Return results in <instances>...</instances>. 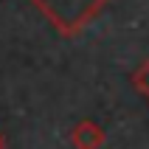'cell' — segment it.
<instances>
[{"label": "cell", "instance_id": "6da1fadb", "mask_svg": "<svg viewBox=\"0 0 149 149\" xmlns=\"http://www.w3.org/2000/svg\"><path fill=\"white\" fill-rule=\"evenodd\" d=\"M31 3L62 37H76L104 11L110 0H31Z\"/></svg>", "mask_w": 149, "mask_h": 149}, {"label": "cell", "instance_id": "7a4b0ae2", "mask_svg": "<svg viewBox=\"0 0 149 149\" xmlns=\"http://www.w3.org/2000/svg\"><path fill=\"white\" fill-rule=\"evenodd\" d=\"M107 141V132L104 127L96 124L93 118H79L70 130V143L73 149H101Z\"/></svg>", "mask_w": 149, "mask_h": 149}, {"label": "cell", "instance_id": "3957f363", "mask_svg": "<svg viewBox=\"0 0 149 149\" xmlns=\"http://www.w3.org/2000/svg\"><path fill=\"white\" fill-rule=\"evenodd\" d=\"M132 87L141 93L143 99H149V59L135 68V73H132Z\"/></svg>", "mask_w": 149, "mask_h": 149}, {"label": "cell", "instance_id": "277c9868", "mask_svg": "<svg viewBox=\"0 0 149 149\" xmlns=\"http://www.w3.org/2000/svg\"><path fill=\"white\" fill-rule=\"evenodd\" d=\"M8 143H6V132H3V130H0V149H6Z\"/></svg>", "mask_w": 149, "mask_h": 149}]
</instances>
